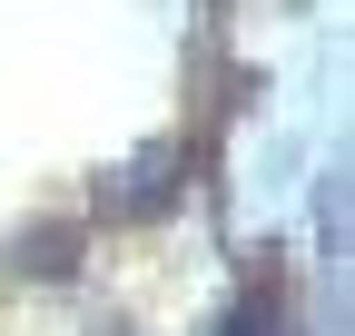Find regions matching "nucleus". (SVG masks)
<instances>
[{
	"instance_id": "obj_1",
	"label": "nucleus",
	"mask_w": 355,
	"mask_h": 336,
	"mask_svg": "<svg viewBox=\"0 0 355 336\" xmlns=\"http://www.w3.org/2000/svg\"><path fill=\"white\" fill-rule=\"evenodd\" d=\"M178 198H188V149L158 139V149H139V158L99 188V218H168Z\"/></svg>"
},
{
	"instance_id": "obj_2",
	"label": "nucleus",
	"mask_w": 355,
	"mask_h": 336,
	"mask_svg": "<svg viewBox=\"0 0 355 336\" xmlns=\"http://www.w3.org/2000/svg\"><path fill=\"white\" fill-rule=\"evenodd\" d=\"M79 258H89V218H40V228L10 237V258H0V267L50 287V277H79Z\"/></svg>"
},
{
	"instance_id": "obj_3",
	"label": "nucleus",
	"mask_w": 355,
	"mask_h": 336,
	"mask_svg": "<svg viewBox=\"0 0 355 336\" xmlns=\"http://www.w3.org/2000/svg\"><path fill=\"white\" fill-rule=\"evenodd\" d=\"M207 336H296V307H286V277H277V267H257V277H247V297H237L227 317H217Z\"/></svg>"
}]
</instances>
